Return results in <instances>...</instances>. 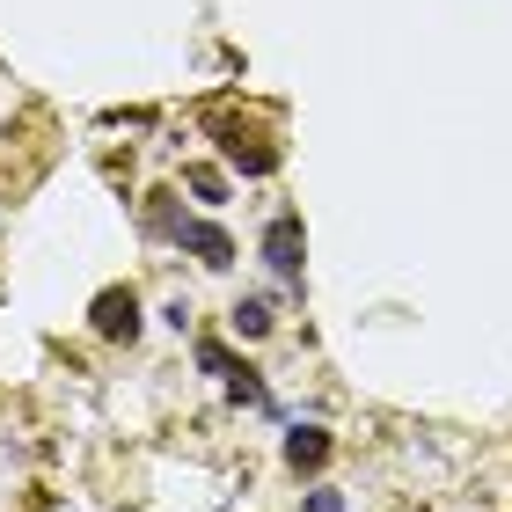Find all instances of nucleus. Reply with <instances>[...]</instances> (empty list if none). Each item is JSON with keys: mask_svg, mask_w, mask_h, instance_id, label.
Instances as JSON below:
<instances>
[{"mask_svg": "<svg viewBox=\"0 0 512 512\" xmlns=\"http://www.w3.org/2000/svg\"><path fill=\"white\" fill-rule=\"evenodd\" d=\"M183 183H191L198 205H227V176L213 169V161H191V169H183Z\"/></svg>", "mask_w": 512, "mask_h": 512, "instance_id": "obj_6", "label": "nucleus"}, {"mask_svg": "<svg viewBox=\"0 0 512 512\" xmlns=\"http://www.w3.org/2000/svg\"><path fill=\"white\" fill-rule=\"evenodd\" d=\"M198 366H205V374H220V381H227V374H242V359L227 352L220 337H198Z\"/></svg>", "mask_w": 512, "mask_h": 512, "instance_id": "obj_9", "label": "nucleus"}, {"mask_svg": "<svg viewBox=\"0 0 512 512\" xmlns=\"http://www.w3.org/2000/svg\"><path fill=\"white\" fill-rule=\"evenodd\" d=\"M88 330H96L103 344H132L139 337V293L132 286H103L96 300H88Z\"/></svg>", "mask_w": 512, "mask_h": 512, "instance_id": "obj_1", "label": "nucleus"}, {"mask_svg": "<svg viewBox=\"0 0 512 512\" xmlns=\"http://www.w3.org/2000/svg\"><path fill=\"white\" fill-rule=\"evenodd\" d=\"M213 139H220V154L235 161L242 176H271L278 169V147H271V139H256L242 118H213Z\"/></svg>", "mask_w": 512, "mask_h": 512, "instance_id": "obj_2", "label": "nucleus"}, {"mask_svg": "<svg viewBox=\"0 0 512 512\" xmlns=\"http://www.w3.org/2000/svg\"><path fill=\"white\" fill-rule=\"evenodd\" d=\"M300 256H308V235H300V213H278L264 227V264L278 286H300Z\"/></svg>", "mask_w": 512, "mask_h": 512, "instance_id": "obj_3", "label": "nucleus"}, {"mask_svg": "<svg viewBox=\"0 0 512 512\" xmlns=\"http://www.w3.org/2000/svg\"><path fill=\"white\" fill-rule=\"evenodd\" d=\"M330 447H337V439L322 432V425H293V432H286V469H293V476H315L322 461H330Z\"/></svg>", "mask_w": 512, "mask_h": 512, "instance_id": "obj_5", "label": "nucleus"}, {"mask_svg": "<svg viewBox=\"0 0 512 512\" xmlns=\"http://www.w3.org/2000/svg\"><path fill=\"white\" fill-rule=\"evenodd\" d=\"M308 512H344V491H308Z\"/></svg>", "mask_w": 512, "mask_h": 512, "instance_id": "obj_10", "label": "nucleus"}, {"mask_svg": "<svg viewBox=\"0 0 512 512\" xmlns=\"http://www.w3.org/2000/svg\"><path fill=\"white\" fill-rule=\"evenodd\" d=\"M227 395H235V403H249V410H271V388L256 381V366H242V374H227Z\"/></svg>", "mask_w": 512, "mask_h": 512, "instance_id": "obj_8", "label": "nucleus"}, {"mask_svg": "<svg viewBox=\"0 0 512 512\" xmlns=\"http://www.w3.org/2000/svg\"><path fill=\"white\" fill-rule=\"evenodd\" d=\"M176 242L191 249L205 271H227V264H235V242H227V227H213V220H183V227H176Z\"/></svg>", "mask_w": 512, "mask_h": 512, "instance_id": "obj_4", "label": "nucleus"}, {"mask_svg": "<svg viewBox=\"0 0 512 512\" xmlns=\"http://www.w3.org/2000/svg\"><path fill=\"white\" fill-rule=\"evenodd\" d=\"M235 330H242V337H271V300H264V293L235 300Z\"/></svg>", "mask_w": 512, "mask_h": 512, "instance_id": "obj_7", "label": "nucleus"}]
</instances>
